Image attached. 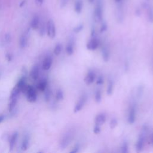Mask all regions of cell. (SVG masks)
<instances>
[{"label":"cell","mask_w":153,"mask_h":153,"mask_svg":"<svg viewBox=\"0 0 153 153\" xmlns=\"http://www.w3.org/2000/svg\"><path fill=\"white\" fill-rule=\"evenodd\" d=\"M148 131V126H143L142 128V130L139 135V137L136 144V150L138 152L142 151L143 148L144 143L145 141V139L146 137Z\"/></svg>","instance_id":"obj_1"},{"label":"cell","mask_w":153,"mask_h":153,"mask_svg":"<svg viewBox=\"0 0 153 153\" xmlns=\"http://www.w3.org/2000/svg\"><path fill=\"white\" fill-rule=\"evenodd\" d=\"M74 134V133L71 130H68L64 134L60 143V148L65 149L69 145V144H70V143L72 142L73 139Z\"/></svg>","instance_id":"obj_2"},{"label":"cell","mask_w":153,"mask_h":153,"mask_svg":"<svg viewBox=\"0 0 153 153\" xmlns=\"http://www.w3.org/2000/svg\"><path fill=\"white\" fill-rule=\"evenodd\" d=\"M24 93L26 94L27 100L31 103L35 102L37 99V94L35 88L33 86L30 85H27L25 90Z\"/></svg>","instance_id":"obj_3"},{"label":"cell","mask_w":153,"mask_h":153,"mask_svg":"<svg viewBox=\"0 0 153 153\" xmlns=\"http://www.w3.org/2000/svg\"><path fill=\"white\" fill-rule=\"evenodd\" d=\"M94 20L96 22H100L103 19V5L102 0H97L94 10Z\"/></svg>","instance_id":"obj_4"},{"label":"cell","mask_w":153,"mask_h":153,"mask_svg":"<svg viewBox=\"0 0 153 153\" xmlns=\"http://www.w3.org/2000/svg\"><path fill=\"white\" fill-rule=\"evenodd\" d=\"M136 103L134 100L131 101L128 112L127 121L130 124H132L134 123L136 120Z\"/></svg>","instance_id":"obj_5"},{"label":"cell","mask_w":153,"mask_h":153,"mask_svg":"<svg viewBox=\"0 0 153 153\" xmlns=\"http://www.w3.org/2000/svg\"><path fill=\"white\" fill-rule=\"evenodd\" d=\"M46 30L48 36L50 38L53 39L56 36V26L53 20L50 19L48 21L47 23Z\"/></svg>","instance_id":"obj_6"},{"label":"cell","mask_w":153,"mask_h":153,"mask_svg":"<svg viewBox=\"0 0 153 153\" xmlns=\"http://www.w3.org/2000/svg\"><path fill=\"white\" fill-rule=\"evenodd\" d=\"M87 95L85 94H82L80 96L78 100L77 101V102L75 104V106L74 109V112L76 113V112L80 111L82 109V108H83V106H84L85 102H87Z\"/></svg>","instance_id":"obj_7"},{"label":"cell","mask_w":153,"mask_h":153,"mask_svg":"<svg viewBox=\"0 0 153 153\" xmlns=\"http://www.w3.org/2000/svg\"><path fill=\"white\" fill-rule=\"evenodd\" d=\"M99 45V41L96 37L91 38L87 43L86 47L89 50H95Z\"/></svg>","instance_id":"obj_8"},{"label":"cell","mask_w":153,"mask_h":153,"mask_svg":"<svg viewBox=\"0 0 153 153\" xmlns=\"http://www.w3.org/2000/svg\"><path fill=\"white\" fill-rule=\"evenodd\" d=\"M95 78H96L95 72L92 70H90L87 72L84 78V82L87 85H90L94 82Z\"/></svg>","instance_id":"obj_9"},{"label":"cell","mask_w":153,"mask_h":153,"mask_svg":"<svg viewBox=\"0 0 153 153\" xmlns=\"http://www.w3.org/2000/svg\"><path fill=\"white\" fill-rule=\"evenodd\" d=\"M101 53H102V59L104 60V62H108L110 57V51H109V48L106 44H104L102 47Z\"/></svg>","instance_id":"obj_10"},{"label":"cell","mask_w":153,"mask_h":153,"mask_svg":"<svg viewBox=\"0 0 153 153\" xmlns=\"http://www.w3.org/2000/svg\"><path fill=\"white\" fill-rule=\"evenodd\" d=\"M52 63H53V59H52L51 56H46L43 61L42 66V69L45 71H47V70L50 69V68L51 66Z\"/></svg>","instance_id":"obj_11"},{"label":"cell","mask_w":153,"mask_h":153,"mask_svg":"<svg viewBox=\"0 0 153 153\" xmlns=\"http://www.w3.org/2000/svg\"><path fill=\"white\" fill-rule=\"evenodd\" d=\"M105 121H106V115L103 113L97 114L94 120L95 124L99 125L100 126L103 124L105 123Z\"/></svg>","instance_id":"obj_12"},{"label":"cell","mask_w":153,"mask_h":153,"mask_svg":"<svg viewBox=\"0 0 153 153\" xmlns=\"http://www.w3.org/2000/svg\"><path fill=\"white\" fill-rule=\"evenodd\" d=\"M39 66L38 65H35L30 72V77L32 78L33 80H36L39 76Z\"/></svg>","instance_id":"obj_13"},{"label":"cell","mask_w":153,"mask_h":153,"mask_svg":"<svg viewBox=\"0 0 153 153\" xmlns=\"http://www.w3.org/2000/svg\"><path fill=\"white\" fill-rule=\"evenodd\" d=\"M18 132L17 131H15L12 136L10 137V143H9V148H10V151H13V149L14 148V146L16 145V143L17 142V137H18Z\"/></svg>","instance_id":"obj_14"},{"label":"cell","mask_w":153,"mask_h":153,"mask_svg":"<svg viewBox=\"0 0 153 153\" xmlns=\"http://www.w3.org/2000/svg\"><path fill=\"white\" fill-rule=\"evenodd\" d=\"M143 7L147 10L148 21L151 23H153V8L148 4H144Z\"/></svg>","instance_id":"obj_15"},{"label":"cell","mask_w":153,"mask_h":153,"mask_svg":"<svg viewBox=\"0 0 153 153\" xmlns=\"http://www.w3.org/2000/svg\"><path fill=\"white\" fill-rule=\"evenodd\" d=\"M74 39L71 38L69 41L66 45V54L69 56H71L74 53Z\"/></svg>","instance_id":"obj_16"},{"label":"cell","mask_w":153,"mask_h":153,"mask_svg":"<svg viewBox=\"0 0 153 153\" xmlns=\"http://www.w3.org/2000/svg\"><path fill=\"white\" fill-rule=\"evenodd\" d=\"M39 24H40V19H39V17L38 16V15H35L32 21H31V23H30V26L31 27L34 29V30H36L38 28L39 26Z\"/></svg>","instance_id":"obj_17"},{"label":"cell","mask_w":153,"mask_h":153,"mask_svg":"<svg viewBox=\"0 0 153 153\" xmlns=\"http://www.w3.org/2000/svg\"><path fill=\"white\" fill-rule=\"evenodd\" d=\"M83 8L82 0H76L74 4V10L77 14H80Z\"/></svg>","instance_id":"obj_18"},{"label":"cell","mask_w":153,"mask_h":153,"mask_svg":"<svg viewBox=\"0 0 153 153\" xmlns=\"http://www.w3.org/2000/svg\"><path fill=\"white\" fill-rule=\"evenodd\" d=\"M48 81L47 78L42 79L37 85V88L41 91H44L47 87Z\"/></svg>","instance_id":"obj_19"},{"label":"cell","mask_w":153,"mask_h":153,"mask_svg":"<svg viewBox=\"0 0 153 153\" xmlns=\"http://www.w3.org/2000/svg\"><path fill=\"white\" fill-rule=\"evenodd\" d=\"M17 99L18 97H13V98H10L9 99V103L8 105V109L10 112H12L17 104Z\"/></svg>","instance_id":"obj_20"},{"label":"cell","mask_w":153,"mask_h":153,"mask_svg":"<svg viewBox=\"0 0 153 153\" xmlns=\"http://www.w3.org/2000/svg\"><path fill=\"white\" fill-rule=\"evenodd\" d=\"M21 92V90L20 89V88L16 85L11 90V94H10V98H13V97H18L19 93Z\"/></svg>","instance_id":"obj_21"},{"label":"cell","mask_w":153,"mask_h":153,"mask_svg":"<svg viewBox=\"0 0 153 153\" xmlns=\"http://www.w3.org/2000/svg\"><path fill=\"white\" fill-rule=\"evenodd\" d=\"M29 137L27 135H25V137H23L22 145H21V149L22 151H26L28 148L29 146Z\"/></svg>","instance_id":"obj_22"},{"label":"cell","mask_w":153,"mask_h":153,"mask_svg":"<svg viewBox=\"0 0 153 153\" xmlns=\"http://www.w3.org/2000/svg\"><path fill=\"white\" fill-rule=\"evenodd\" d=\"M27 36L25 34L22 35L20 38L19 40V45L21 48H24L26 47L27 45Z\"/></svg>","instance_id":"obj_23"},{"label":"cell","mask_w":153,"mask_h":153,"mask_svg":"<svg viewBox=\"0 0 153 153\" xmlns=\"http://www.w3.org/2000/svg\"><path fill=\"white\" fill-rule=\"evenodd\" d=\"M116 16H117V19L119 22H121L123 21V10H122V8H121V5H119L117 7Z\"/></svg>","instance_id":"obj_24"},{"label":"cell","mask_w":153,"mask_h":153,"mask_svg":"<svg viewBox=\"0 0 153 153\" xmlns=\"http://www.w3.org/2000/svg\"><path fill=\"white\" fill-rule=\"evenodd\" d=\"M114 88V82L112 80H109L107 88H106V93L108 95H111L113 91Z\"/></svg>","instance_id":"obj_25"},{"label":"cell","mask_w":153,"mask_h":153,"mask_svg":"<svg viewBox=\"0 0 153 153\" xmlns=\"http://www.w3.org/2000/svg\"><path fill=\"white\" fill-rule=\"evenodd\" d=\"M44 91V97H45V100L46 102H48L51 98V91L50 88H45V90Z\"/></svg>","instance_id":"obj_26"},{"label":"cell","mask_w":153,"mask_h":153,"mask_svg":"<svg viewBox=\"0 0 153 153\" xmlns=\"http://www.w3.org/2000/svg\"><path fill=\"white\" fill-rule=\"evenodd\" d=\"M62 45L59 43V44H57L54 47V53L55 55L56 56H59L61 51H62Z\"/></svg>","instance_id":"obj_27"},{"label":"cell","mask_w":153,"mask_h":153,"mask_svg":"<svg viewBox=\"0 0 153 153\" xmlns=\"http://www.w3.org/2000/svg\"><path fill=\"white\" fill-rule=\"evenodd\" d=\"M63 92L61 89H58L56 94V99L57 100H62L63 99Z\"/></svg>","instance_id":"obj_28"},{"label":"cell","mask_w":153,"mask_h":153,"mask_svg":"<svg viewBox=\"0 0 153 153\" xmlns=\"http://www.w3.org/2000/svg\"><path fill=\"white\" fill-rule=\"evenodd\" d=\"M102 100V94L99 89H97L95 93V100L97 103H99Z\"/></svg>","instance_id":"obj_29"},{"label":"cell","mask_w":153,"mask_h":153,"mask_svg":"<svg viewBox=\"0 0 153 153\" xmlns=\"http://www.w3.org/2000/svg\"><path fill=\"white\" fill-rule=\"evenodd\" d=\"M121 152L123 153H127L128 152V146L127 142H124L121 146Z\"/></svg>","instance_id":"obj_30"},{"label":"cell","mask_w":153,"mask_h":153,"mask_svg":"<svg viewBox=\"0 0 153 153\" xmlns=\"http://www.w3.org/2000/svg\"><path fill=\"white\" fill-rule=\"evenodd\" d=\"M47 26H45L44 22H42L41 23V26L39 27V35L41 36H43L45 34V30H46Z\"/></svg>","instance_id":"obj_31"},{"label":"cell","mask_w":153,"mask_h":153,"mask_svg":"<svg viewBox=\"0 0 153 153\" xmlns=\"http://www.w3.org/2000/svg\"><path fill=\"white\" fill-rule=\"evenodd\" d=\"M84 28V25L82 24H79L73 29V32L75 33L80 32Z\"/></svg>","instance_id":"obj_32"},{"label":"cell","mask_w":153,"mask_h":153,"mask_svg":"<svg viewBox=\"0 0 153 153\" xmlns=\"http://www.w3.org/2000/svg\"><path fill=\"white\" fill-rule=\"evenodd\" d=\"M108 29V25L106 22H102L100 27V32L103 33L105 32Z\"/></svg>","instance_id":"obj_33"},{"label":"cell","mask_w":153,"mask_h":153,"mask_svg":"<svg viewBox=\"0 0 153 153\" xmlns=\"http://www.w3.org/2000/svg\"><path fill=\"white\" fill-rule=\"evenodd\" d=\"M118 124V122L116 118H112L109 123V126L111 129L114 128Z\"/></svg>","instance_id":"obj_34"},{"label":"cell","mask_w":153,"mask_h":153,"mask_svg":"<svg viewBox=\"0 0 153 153\" xmlns=\"http://www.w3.org/2000/svg\"><path fill=\"white\" fill-rule=\"evenodd\" d=\"M104 82V79H103V77L102 76V75H100L97 77V80H96V84L97 85H100L102 84H103Z\"/></svg>","instance_id":"obj_35"},{"label":"cell","mask_w":153,"mask_h":153,"mask_svg":"<svg viewBox=\"0 0 153 153\" xmlns=\"http://www.w3.org/2000/svg\"><path fill=\"white\" fill-rule=\"evenodd\" d=\"M137 97L139 98H140L142 94H143V87L142 86H140L139 88H138V90H137Z\"/></svg>","instance_id":"obj_36"},{"label":"cell","mask_w":153,"mask_h":153,"mask_svg":"<svg viewBox=\"0 0 153 153\" xmlns=\"http://www.w3.org/2000/svg\"><path fill=\"white\" fill-rule=\"evenodd\" d=\"M100 131V126L99 125H96L95 124L94 128H93V132L95 133V134H98L99 133Z\"/></svg>","instance_id":"obj_37"},{"label":"cell","mask_w":153,"mask_h":153,"mask_svg":"<svg viewBox=\"0 0 153 153\" xmlns=\"http://www.w3.org/2000/svg\"><path fill=\"white\" fill-rule=\"evenodd\" d=\"M79 145L78 144H76V145L74 146L72 150L71 151V153H76V152H78L79 151Z\"/></svg>","instance_id":"obj_38"},{"label":"cell","mask_w":153,"mask_h":153,"mask_svg":"<svg viewBox=\"0 0 153 153\" xmlns=\"http://www.w3.org/2000/svg\"><path fill=\"white\" fill-rule=\"evenodd\" d=\"M5 40L7 42L9 43L11 41V36L10 33H6L5 35Z\"/></svg>","instance_id":"obj_39"},{"label":"cell","mask_w":153,"mask_h":153,"mask_svg":"<svg viewBox=\"0 0 153 153\" xmlns=\"http://www.w3.org/2000/svg\"><path fill=\"white\" fill-rule=\"evenodd\" d=\"M5 57H6V59H7V60L8 62H11V61L12 60V59H13V56H12V54H11V53H6V54H5Z\"/></svg>","instance_id":"obj_40"},{"label":"cell","mask_w":153,"mask_h":153,"mask_svg":"<svg viewBox=\"0 0 153 153\" xmlns=\"http://www.w3.org/2000/svg\"><path fill=\"white\" fill-rule=\"evenodd\" d=\"M68 2V0H61L60 2V6L61 7H64L66 6V5L67 4Z\"/></svg>","instance_id":"obj_41"},{"label":"cell","mask_w":153,"mask_h":153,"mask_svg":"<svg viewBox=\"0 0 153 153\" xmlns=\"http://www.w3.org/2000/svg\"><path fill=\"white\" fill-rule=\"evenodd\" d=\"M95 29L94 27H92L91 29V37L93 38V37H95Z\"/></svg>","instance_id":"obj_42"},{"label":"cell","mask_w":153,"mask_h":153,"mask_svg":"<svg viewBox=\"0 0 153 153\" xmlns=\"http://www.w3.org/2000/svg\"><path fill=\"white\" fill-rule=\"evenodd\" d=\"M4 118H5V117L4 115H2V114L0 115V123H1L4 121Z\"/></svg>","instance_id":"obj_43"},{"label":"cell","mask_w":153,"mask_h":153,"mask_svg":"<svg viewBox=\"0 0 153 153\" xmlns=\"http://www.w3.org/2000/svg\"><path fill=\"white\" fill-rule=\"evenodd\" d=\"M43 1L44 0H36V2L38 5H41L42 4V2H43Z\"/></svg>","instance_id":"obj_44"},{"label":"cell","mask_w":153,"mask_h":153,"mask_svg":"<svg viewBox=\"0 0 153 153\" xmlns=\"http://www.w3.org/2000/svg\"><path fill=\"white\" fill-rule=\"evenodd\" d=\"M150 141L152 145H153V133L151 134V137H150Z\"/></svg>","instance_id":"obj_45"},{"label":"cell","mask_w":153,"mask_h":153,"mask_svg":"<svg viewBox=\"0 0 153 153\" xmlns=\"http://www.w3.org/2000/svg\"><path fill=\"white\" fill-rule=\"evenodd\" d=\"M140 14V12L139 10H136V16H139Z\"/></svg>","instance_id":"obj_46"},{"label":"cell","mask_w":153,"mask_h":153,"mask_svg":"<svg viewBox=\"0 0 153 153\" xmlns=\"http://www.w3.org/2000/svg\"><path fill=\"white\" fill-rule=\"evenodd\" d=\"M95 0H88V2L90 3V4H93Z\"/></svg>","instance_id":"obj_47"},{"label":"cell","mask_w":153,"mask_h":153,"mask_svg":"<svg viewBox=\"0 0 153 153\" xmlns=\"http://www.w3.org/2000/svg\"><path fill=\"white\" fill-rule=\"evenodd\" d=\"M115 1L116 2H118V3H119V2H120L121 1V0H115Z\"/></svg>","instance_id":"obj_48"}]
</instances>
